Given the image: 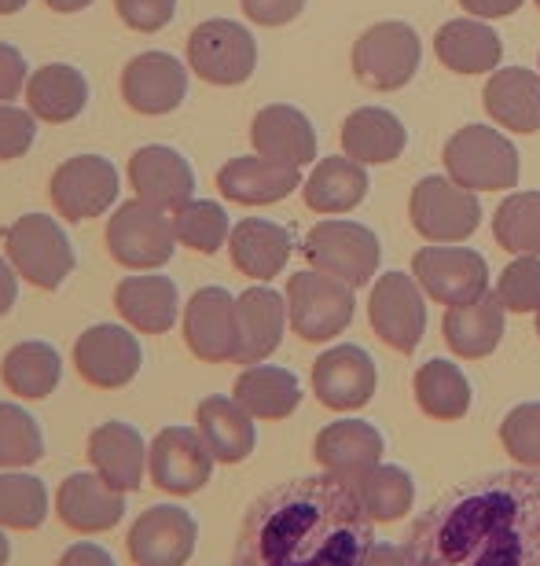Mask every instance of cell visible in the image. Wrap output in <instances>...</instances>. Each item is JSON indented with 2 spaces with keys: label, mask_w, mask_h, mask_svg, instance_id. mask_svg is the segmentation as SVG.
I'll use <instances>...</instances> for the list:
<instances>
[{
  "label": "cell",
  "mask_w": 540,
  "mask_h": 566,
  "mask_svg": "<svg viewBox=\"0 0 540 566\" xmlns=\"http://www.w3.org/2000/svg\"><path fill=\"white\" fill-rule=\"evenodd\" d=\"M409 566H540V471L459 482L409 526Z\"/></svg>",
  "instance_id": "cell-1"
},
{
  "label": "cell",
  "mask_w": 540,
  "mask_h": 566,
  "mask_svg": "<svg viewBox=\"0 0 540 566\" xmlns=\"http://www.w3.org/2000/svg\"><path fill=\"white\" fill-rule=\"evenodd\" d=\"M375 518L339 474H301L246 507L235 566H364Z\"/></svg>",
  "instance_id": "cell-2"
},
{
  "label": "cell",
  "mask_w": 540,
  "mask_h": 566,
  "mask_svg": "<svg viewBox=\"0 0 540 566\" xmlns=\"http://www.w3.org/2000/svg\"><path fill=\"white\" fill-rule=\"evenodd\" d=\"M0 247L15 273L41 291H55L77 265L71 235L52 213H22L0 232Z\"/></svg>",
  "instance_id": "cell-3"
},
{
  "label": "cell",
  "mask_w": 540,
  "mask_h": 566,
  "mask_svg": "<svg viewBox=\"0 0 540 566\" xmlns=\"http://www.w3.org/2000/svg\"><path fill=\"white\" fill-rule=\"evenodd\" d=\"M448 177L467 191H511L519 185V147L493 126H464L442 147Z\"/></svg>",
  "instance_id": "cell-4"
},
{
  "label": "cell",
  "mask_w": 540,
  "mask_h": 566,
  "mask_svg": "<svg viewBox=\"0 0 540 566\" xmlns=\"http://www.w3.org/2000/svg\"><path fill=\"white\" fill-rule=\"evenodd\" d=\"M423 41L412 22L387 19L368 27L353 44V74L375 93H398L420 74Z\"/></svg>",
  "instance_id": "cell-5"
},
{
  "label": "cell",
  "mask_w": 540,
  "mask_h": 566,
  "mask_svg": "<svg viewBox=\"0 0 540 566\" xmlns=\"http://www.w3.org/2000/svg\"><path fill=\"white\" fill-rule=\"evenodd\" d=\"M173 218L144 199H129L115 207L107 221V251L118 265L133 273H155L177 254Z\"/></svg>",
  "instance_id": "cell-6"
},
{
  "label": "cell",
  "mask_w": 540,
  "mask_h": 566,
  "mask_svg": "<svg viewBox=\"0 0 540 566\" xmlns=\"http://www.w3.org/2000/svg\"><path fill=\"white\" fill-rule=\"evenodd\" d=\"M357 298L346 280L306 269L287 280V316L301 343H331L353 324Z\"/></svg>",
  "instance_id": "cell-7"
},
{
  "label": "cell",
  "mask_w": 540,
  "mask_h": 566,
  "mask_svg": "<svg viewBox=\"0 0 540 566\" xmlns=\"http://www.w3.org/2000/svg\"><path fill=\"white\" fill-rule=\"evenodd\" d=\"M188 66L199 82L232 88L257 71V41L235 19H207L188 33Z\"/></svg>",
  "instance_id": "cell-8"
},
{
  "label": "cell",
  "mask_w": 540,
  "mask_h": 566,
  "mask_svg": "<svg viewBox=\"0 0 540 566\" xmlns=\"http://www.w3.org/2000/svg\"><path fill=\"white\" fill-rule=\"evenodd\" d=\"M412 229L431 243H464L481 224L478 191H467L453 177H423L409 199Z\"/></svg>",
  "instance_id": "cell-9"
},
{
  "label": "cell",
  "mask_w": 540,
  "mask_h": 566,
  "mask_svg": "<svg viewBox=\"0 0 540 566\" xmlns=\"http://www.w3.org/2000/svg\"><path fill=\"white\" fill-rule=\"evenodd\" d=\"M301 258L309 262V269H320L335 280H346L350 287H360L375 276L382 247L379 235L357 221H320L301 240Z\"/></svg>",
  "instance_id": "cell-10"
},
{
  "label": "cell",
  "mask_w": 540,
  "mask_h": 566,
  "mask_svg": "<svg viewBox=\"0 0 540 566\" xmlns=\"http://www.w3.org/2000/svg\"><path fill=\"white\" fill-rule=\"evenodd\" d=\"M121 177L104 155H74L55 166L49 180V199L63 221H96L118 202Z\"/></svg>",
  "instance_id": "cell-11"
},
{
  "label": "cell",
  "mask_w": 540,
  "mask_h": 566,
  "mask_svg": "<svg viewBox=\"0 0 540 566\" xmlns=\"http://www.w3.org/2000/svg\"><path fill=\"white\" fill-rule=\"evenodd\" d=\"M412 276L420 280L426 298L448 305H467L489 294V262L470 247L437 243L412 254Z\"/></svg>",
  "instance_id": "cell-12"
},
{
  "label": "cell",
  "mask_w": 540,
  "mask_h": 566,
  "mask_svg": "<svg viewBox=\"0 0 540 566\" xmlns=\"http://www.w3.org/2000/svg\"><path fill=\"white\" fill-rule=\"evenodd\" d=\"M144 346L129 324H93L74 343V368L88 387L121 390L140 376Z\"/></svg>",
  "instance_id": "cell-13"
},
{
  "label": "cell",
  "mask_w": 540,
  "mask_h": 566,
  "mask_svg": "<svg viewBox=\"0 0 540 566\" xmlns=\"http://www.w3.org/2000/svg\"><path fill=\"white\" fill-rule=\"evenodd\" d=\"M180 324H184V343L199 360L207 365H235V354H240V302L229 287H199L188 298L184 313H180Z\"/></svg>",
  "instance_id": "cell-14"
},
{
  "label": "cell",
  "mask_w": 540,
  "mask_h": 566,
  "mask_svg": "<svg viewBox=\"0 0 540 566\" xmlns=\"http://www.w3.org/2000/svg\"><path fill=\"white\" fill-rule=\"evenodd\" d=\"M368 321L382 343L398 354H412L426 335V302L420 280L409 273H387L375 280L368 298Z\"/></svg>",
  "instance_id": "cell-15"
},
{
  "label": "cell",
  "mask_w": 540,
  "mask_h": 566,
  "mask_svg": "<svg viewBox=\"0 0 540 566\" xmlns=\"http://www.w3.org/2000/svg\"><path fill=\"white\" fill-rule=\"evenodd\" d=\"M213 452L207 438L199 434V427H166L155 434L148 452V471L155 490L191 496L210 482L213 474Z\"/></svg>",
  "instance_id": "cell-16"
},
{
  "label": "cell",
  "mask_w": 540,
  "mask_h": 566,
  "mask_svg": "<svg viewBox=\"0 0 540 566\" xmlns=\"http://www.w3.org/2000/svg\"><path fill=\"white\" fill-rule=\"evenodd\" d=\"M199 526L177 504H155L129 526L126 548L133 566H184L195 552Z\"/></svg>",
  "instance_id": "cell-17"
},
{
  "label": "cell",
  "mask_w": 540,
  "mask_h": 566,
  "mask_svg": "<svg viewBox=\"0 0 540 566\" xmlns=\"http://www.w3.org/2000/svg\"><path fill=\"white\" fill-rule=\"evenodd\" d=\"M375 360L368 349L353 343L324 349L313 365V394L320 405H328L331 412H357L375 398Z\"/></svg>",
  "instance_id": "cell-18"
},
{
  "label": "cell",
  "mask_w": 540,
  "mask_h": 566,
  "mask_svg": "<svg viewBox=\"0 0 540 566\" xmlns=\"http://www.w3.org/2000/svg\"><path fill=\"white\" fill-rule=\"evenodd\" d=\"M188 96V66L170 52H140L121 71V99L137 115H170Z\"/></svg>",
  "instance_id": "cell-19"
},
{
  "label": "cell",
  "mask_w": 540,
  "mask_h": 566,
  "mask_svg": "<svg viewBox=\"0 0 540 566\" xmlns=\"http://www.w3.org/2000/svg\"><path fill=\"white\" fill-rule=\"evenodd\" d=\"M55 515L77 534H104L126 515V493L104 482L96 471H74L55 490Z\"/></svg>",
  "instance_id": "cell-20"
},
{
  "label": "cell",
  "mask_w": 540,
  "mask_h": 566,
  "mask_svg": "<svg viewBox=\"0 0 540 566\" xmlns=\"http://www.w3.org/2000/svg\"><path fill=\"white\" fill-rule=\"evenodd\" d=\"M129 185L137 191V199L170 213L184 207L188 199H195V169L173 147L148 144L129 158Z\"/></svg>",
  "instance_id": "cell-21"
},
{
  "label": "cell",
  "mask_w": 540,
  "mask_h": 566,
  "mask_svg": "<svg viewBox=\"0 0 540 566\" xmlns=\"http://www.w3.org/2000/svg\"><path fill=\"white\" fill-rule=\"evenodd\" d=\"M298 185H301L298 166L273 163L265 155L229 158L218 169V191L229 202H240V207H273V202H284Z\"/></svg>",
  "instance_id": "cell-22"
},
{
  "label": "cell",
  "mask_w": 540,
  "mask_h": 566,
  "mask_svg": "<svg viewBox=\"0 0 540 566\" xmlns=\"http://www.w3.org/2000/svg\"><path fill=\"white\" fill-rule=\"evenodd\" d=\"M290 251H295V235H290L287 224H276L268 218H243L240 224H232L229 254L235 273H243L246 280H276L287 269Z\"/></svg>",
  "instance_id": "cell-23"
},
{
  "label": "cell",
  "mask_w": 540,
  "mask_h": 566,
  "mask_svg": "<svg viewBox=\"0 0 540 566\" xmlns=\"http://www.w3.org/2000/svg\"><path fill=\"white\" fill-rule=\"evenodd\" d=\"M148 446H144L140 430L133 423L110 420L99 423L93 434H88V463L96 468V474L104 482H110L121 493H133L144 485V474H148Z\"/></svg>",
  "instance_id": "cell-24"
},
{
  "label": "cell",
  "mask_w": 540,
  "mask_h": 566,
  "mask_svg": "<svg viewBox=\"0 0 540 566\" xmlns=\"http://www.w3.org/2000/svg\"><path fill=\"white\" fill-rule=\"evenodd\" d=\"M115 310L133 332L166 335L180 321V291L170 276L133 273L115 287Z\"/></svg>",
  "instance_id": "cell-25"
},
{
  "label": "cell",
  "mask_w": 540,
  "mask_h": 566,
  "mask_svg": "<svg viewBox=\"0 0 540 566\" xmlns=\"http://www.w3.org/2000/svg\"><path fill=\"white\" fill-rule=\"evenodd\" d=\"M313 457H317L324 471L357 485L371 468L382 463V434L379 427H371L364 420H339L317 434Z\"/></svg>",
  "instance_id": "cell-26"
},
{
  "label": "cell",
  "mask_w": 540,
  "mask_h": 566,
  "mask_svg": "<svg viewBox=\"0 0 540 566\" xmlns=\"http://www.w3.org/2000/svg\"><path fill=\"white\" fill-rule=\"evenodd\" d=\"M251 144L257 155L284 166H309L317 158V129L290 104H268L251 122Z\"/></svg>",
  "instance_id": "cell-27"
},
{
  "label": "cell",
  "mask_w": 540,
  "mask_h": 566,
  "mask_svg": "<svg viewBox=\"0 0 540 566\" xmlns=\"http://www.w3.org/2000/svg\"><path fill=\"white\" fill-rule=\"evenodd\" d=\"M240 354L235 365H262L273 357L287 332V294L273 287H246L240 298Z\"/></svg>",
  "instance_id": "cell-28"
},
{
  "label": "cell",
  "mask_w": 540,
  "mask_h": 566,
  "mask_svg": "<svg viewBox=\"0 0 540 566\" xmlns=\"http://www.w3.org/2000/svg\"><path fill=\"white\" fill-rule=\"evenodd\" d=\"M437 63L453 74H489L500 66L504 44L500 33L481 19H453L434 33Z\"/></svg>",
  "instance_id": "cell-29"
},
{
  "label": "cell",
  "mask_w": 540,
  "mask_h": 566,
  "mask_svg": "<svg viewBox=\"0 0 540 566\" xmlns=\"http://www.w3.org/2000/svg\"><path fill=\"white\" fill-rule=\"evenodd\" d=\"M195 427H199V434L207 438V446L218 463H243L257 446L254 416L235 398H224V394H210V398L199 401Z\"/></svg>",
  "instance_id": "cell-30"
},
{
  "label": "cell",
  "mask_w": 540,
  "mask_h": 566,
  "mask_svg": "<svg viewBox=\"0 0 540 566\" xmlns=\"http://www.w3.org/2000/svg\"><path fill=\"white\" fill-rule=\"evenodd\" d=\"M486 115L508 133L530 137L540 129V77L526 66H508L486 82Z\"/></svg>",
  "instance_id": "cell-31"
},
{
  "label": "cell",
  "mask_w": 540,
  "mask_h": 566,
  "mask_svg": "<svg viewBox=\"0 0 540 566\" xmlns=\"http://www.w3.org/2000/svg\"><path fill=\"white\" fill-rule=\"evenodd\" d=\"M442 335L448 349L464 360H481L500 346L504 338V305L497 294H481L478 302L448 305Z\"/></svg>",
  "instance_id": "cell-32"
},
{
  "label": "cell",
  "mask_w": 540,
  "mask_h": 566,
  "mask_svg": "<svg viewBox=\"0 0 540 566\" xmlns=\"http://www.w3.org/2000/svg\"><path fill=\"white\" fill-rule=\"evenodd\" d=\"M27 107L41 122L66 126L88 107V77L71 63H44L30 74Z\"/></svg>",
  "instance_id": "cell-33"
},
{
  "label": "cell",
  "mask_w": 540,
  "mask_h": 566,
  "mask_svg": "<svg viewBox=\"0 0 540 566\" xmlns=\"http://www.w3.org/2000/svg\"><path fill=\"white\" fill-rule=\"evenodd\" d=\"M409 144L404 122L387 107H360L342 122V151L360 166H387Z\"/></svg>",
  "instance_id": "cell-34"
},
{
  "label": "cell",
  "mask_w": 540,
  "mask_h": 566,
  "mask_svg": "<svg viewBox=\"0 0 540 566\" xmlns=\"http://www.w3.org/2000/svg\"><path fill=\"white\" fill-rule=\"evenodd\" d=\"M232 398L243 405L254 420H287L301 405V382L290 368L276 365H246L235 379Z\"/></svg>",
  "instance_id": "cell-35"
},
{
  "label": "cell",
  "mask_w": 540,
  "mask_h": 566,
  "mask_svg": "<svg viewBox=\"0 0 540 566\" xmlns=\"http://www.w3.org/2000/svg\"><path fill=\"white\" fill-rule=\"evenodd\" d=\"M368 196V169L353 163L350 155L320 158L317 169L309 174L301 199L313 213H350Z\"/></svg>",
  "instance_id": "cell-36"
},
{
  "label": "cell",
  "mask_w": 540,
  "mask_h": 566,
  "mask_svg": "<svg viewBox=\"0 0 540 566\" xmlns=\"http://www.w3.org/2000/svg\"><path fill=\"white\" fill-rule=\"evenodd\" d=\"M0 379L22 401L52 398V390L63 379V357L52 343L30 338V343L11 346L4 354V360H0Z\"/></svg>",
  "instance_id": "cell-37"
},
{
  "label": "cell",
  "mask_w": 540,
  "mask_h": 566,
  "mask_svg": "<svg viewBox=\"0 0 540 566\" xmlns=\"http://www.w3.org/2000/svg\"><path fill=\"white\" fill-rule=\"evenodd\" d=\"M412 394H415L420 412L431 416V420L448 423V420H464L470 412V382L453 360H442V357L426 360V365L415 371Z\"/></svg>",
  "instance_id": "cell-38"
},
{
  "label": "cell",
  "mask_w": 540,
  "mask_h": 566,
  "mask_svg": "<svg viewBox=\"0 0 540 566\" xmlns=\"http://www.w3.org/2000/svg\"><path fill=\"white\" fill-rule=\"evenodd\" d=\"M357 493L375 523H398L415 504L412 474L398 468V463H379V468H371L364 479L357 482Z\"/></svg>",
  "instance_id": "cell-39"
},
{
  "label": "cell",
  "mask_w": 540,
  "mask_h": 566,
  "mask_svg": "<svg viewBox=\"0 0 540 566\" xmlns=\"http://www.w3.org/2000/svg\"><path fill=\"white\" fill-rule=\"evenodd\" d=\"M493 235L508 254H540V191H515L493 213Z\"/></svg>",
  "instance_id": "cell-40"
},
{
  "label": "cell",
  "mask_w": 540,
  "mask_h": 566,
  "mask_svg": "<svg viewBox=\"0 0 540 566\" xmlns=\"http://www.w3.org/2000/svg\"><path fill=\"white\" fill-rule=\"evenodd\" d=\"M177 240L195 254H218L232 235L229 210L213 199H188L184 207L173 210Z\"/></svg>",
  "instance_id": "cell-41"
},
{
  "label": "cell",
  "mask_w": 540,
  "mask_h": 566,
  "mask_svg": "<svg viewBox=\"0 0 540 566\" xmlns=\"http://www.w3.org/2000/svg\"><path fill=\"white\" fill-rule=\"evenodd\" d=\"M49 518V490L38 474L0 471V530H38Z\"/></svg>",
  "instance_id": "cell-42"
},
{
  "label": "cell",
  "mask_w": 540,
  "mask_h": 566,
  "mask_svg": "<svg viewBox=\"0 0 540 566\" xmlns=\"http://www.w3.org/2000/svg\"><path fill=\"white\" fill-rule=\"evenodd\" d=\"M44 457L38 416L15 401H0V471H22Z\"/></svg>",
  "instance_id": "cell-43"
},
{
  "label": "cell",
  "mask_w": 540,
  "mask_h": 566,
  "mask_svg": "<svg viewBox=\"0 0 540 566\" xmlns=\"http://www.w3.org/2000/svg\"><path fill=\"white\" fill-rule=\"evenodd\" d=\"M493 294L508 313H540V254H519L508 262Z\"/></svg>",
  "instance_id": "cell-44"
},
{
  "label": "cell",
  "mask_w": 540,
  "mask_h": 566,
  "mask_svg": "<svg viewBox=\"0 0 540 566\" xmlns=\"http://www.w3.org/2000/svg\"><path fill=\"white\" fill-rule=\"evenodd\" d=\"M500 446L522 468L540 471V401L515 405L500 423Z\"/></svg>",
  "instance_id": "cell-45"
},
{
  "label": "cell",
  "mask_w": 540,
  "mask_h": 566,
  "mask_svg": "<svg viewBox=\"0 0 540 566\" xmlns=\"http://www.w3.org/2000/svg\"><path fill=\"white\" fill-rule=\"evenodd\" d=\"M38 140V115L15 104H0V163H15Z\"/></svg>",
  "instance_id": "cell-46"
},
{
  "label": "cell",
  "mask_w": 540,
  "mask_h": 566,
  "mask_svg": "<svg viewBox=\"0 0 540 566\" xmlns=\"http://www.w3.org/2000/svg\"><path fill=\"white\" fill-rule=\"evenodd\" d=\"M118 19L137 33H159L177 15V0H115Z\"/></svg>",
  "instance_id": "cell-47"
},
{
  "label": "cell",
  "mask_w": 540,
  "mask_h": 566,
  "mask_svg": "<svg viewBox=\"0 0 540 566\" xmlns=\"http://www.w3.org/2000/svg\"><path fill=\"white\" fill-rule=\"evenodd\" d=\"M30 85V63L15 44L0 41V104H11Z\"/></svg>",
  "instance_id": "cell-48"
},
{
  "label": "cell",
  "mask_w": 540,
  "mask_h": 566,
  "mask_svg": "<svg viewBox=\"0 0 540 566\" xmlns=\"http://www.w3.org/2000/svg\"><path fill=\"white\" fill-rule=\"evenodd\" d=\"M243 15L257 27H287L306 11V0H240Z\"/></svg>",
  "instance_id": "cell-49"
},
{
  "label": "cell",
  "mask_w": 540,
  "mask_h": 566,
  "mask_svg": "<svg viewBox=\"0 0 540 566\" xmlns=\"http://www.w3.org/2000/svg\"><path fill=\"white\" fill-rule=\"evenodd\" d=\"M60 566H118V563H115V556H110L107 548L82 541V545H71V548L63 552Z\"/></svg>",
  "instance_id": "cell-50"
},
{
  "label": "cell",
  "mask_w": 540,
  "mask_h": 566,
  "mask_svg": "<svg viewBox=\"0 0 540 566\" xmlns=\"http://www.w3.org/2000/svg\"><path fill=\"white\" fill-rule=\"evenodd\" d=\"M459 8L475 19H504L522 8V0H459Z\"/></svg>",
  "instance_id": "cell-51"
},
{
  "label": "cell",
  "mask_w": 540,
  "mask_h": 566,
  "mask_svg": "<svg viewBox=\"0 0 540 566\" xmlns=\"http://www.w3.org/2000/svg\"><path fill=\"white\" fill-rule=\"evenodd\" d=\"M19 273L15 265L8 262V254H0V316H8L11 310H15L19 302Z\"/></svg>",
  "instance_id": "cell-52"
},
{
  "label": "cell",
  "mask_w": 540,
  "mask_h": 566,
  "mask_svg": "<svg viewBox=\"0 0 540 566\" xmlns=\"http://www.w3.org/2000/svg\"><path fill=\"white\" fill-rule=\"evenodd\" d=\"M364 566H409V559H404V552L401 548H393V545H371V552H368V559H364Z\"/></svg>",
  "instance_id": "cell-53"
},
{
  "label": "cell",
  "mask_w": 540,
  "mask_h": 566,
  "mask_svg": "<svg viewBox=\"0 0 540 566\" xmlns=\"http://www.w3.org/2000/svg\"><path fill=\"white\" fill-rule=\"evenodd\" d=\"M55 15H77V11H85V8H93L96 0H44Z\"/></svg>",
  "instance_id": "cell-54"
},
{
  "label": "cell",
  "mask_w": 540,
  "mask_h": 566,
  "mask_svg": "<svg viewBox=\"0 0 540 566\" xmlns=\"http://www.w3.org/2000/svg\"><path fill=\"white\" fill-rule=\"evenodd\" d=\"M27 4H30V0H0V15H19Z\"/></svg>",
  "instance_id": "cell-55"
},
{
  "label": "cell",
  "mask_w": 540,
  "mask_h": 566,
  "mask_svg": "<svg viewBox=\"0 0 540 566\" xmlns=\"http://www.w3.org/2000/svg\"><path fill=\"white\" fill-rule=\"evenodd\" d=\"M8 559H11V545H8L4 530H0V566H8Z\"/></svg>",
  "instance_id": "cell-56"
},
{
  "label": "cell",
  "mask_w": 540,
  "mask_h": 566,
  "mask_svg": "<svg viewBox=\"0 0 540 566\" xmlns=\"http://www.w3.org/2000/svg\"><path fill=\"white\" fill-rule=\"evenodd\" d=\"M537 338H540V313H537Z\"/></svg>",
  "instance_id": "cell-57"
},
{
  "label": "cell",
  "mask_w": 540,
  "mask_h": 566,
  "mask_svg": "<svg viewBox=\"0 0 540 566\" xmlns=\"http://www.w3.org/2000/svg\"><path fill=\"white\" fill-rule=\"evenodd\" d=\"M537 8H540V0H537Z\"/></svg>",
  "instance_id": "cell-58"
}]
</instances>
